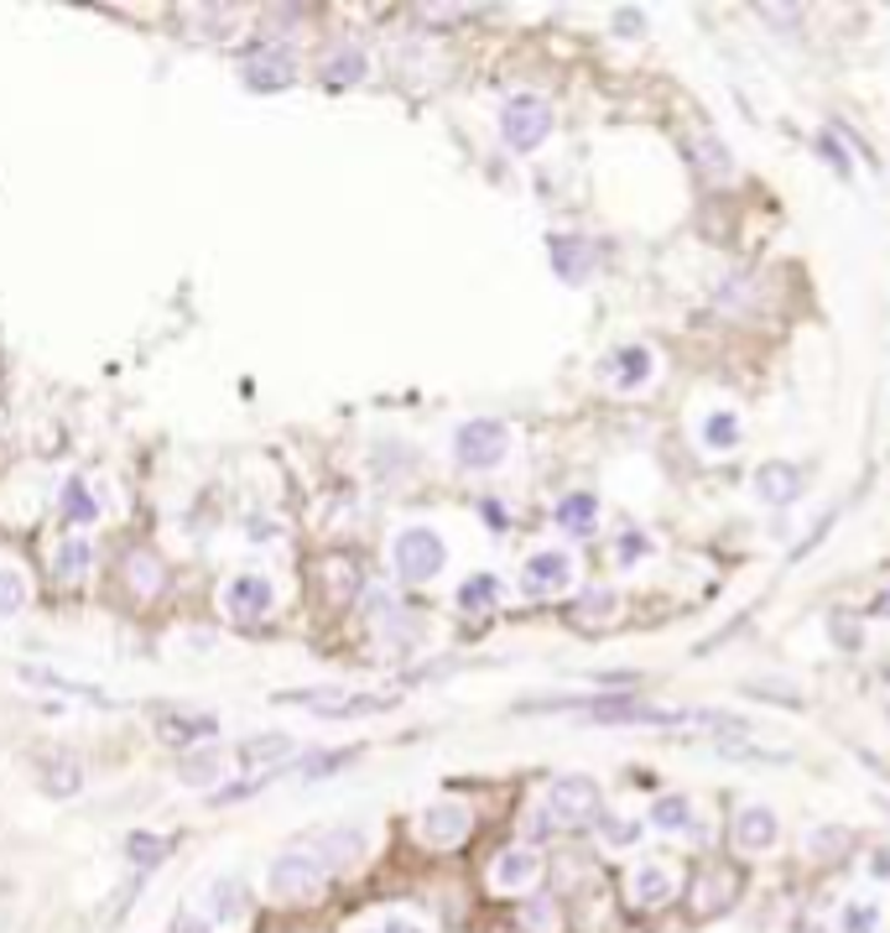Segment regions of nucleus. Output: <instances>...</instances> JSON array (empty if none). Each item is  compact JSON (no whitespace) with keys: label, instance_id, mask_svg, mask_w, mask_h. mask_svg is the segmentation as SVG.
Returning a JSON list of instances; mask_svg holds the SVG:
<instances>
[{"label":"nucleus","instance_id":"nucleus-24","mask_svg":"<svg viewBox=\"0 0 890 933\" xmlns=\"http://www.w3.org/2000/svg\"><path fill=\"white\" fill-rule=\"evenodd\" d=\"M672 892H678L672 871H661V865H635L631 871V897L641 902V908H667Z\"/></svg>","mask_w":890,"mask_h":933},{"label":"nucleus","instance_id":"nucleus-36","mask_svg":"<svg viewBox=\"0 0 890 933\" xmlns=\"http://www.w3.org/2000/svg\"><path fill=\"white\" fill-rule=\"evenodd\" d=\"M614 610V590H588L578 599V621H594V616H609Z\"/></svg>","mask_w":890,"mask_h":933},{"label":"nucleus","instance_id":"nucleus-27","mask_svg":"<svg viewBox=\"0 0 890 933\" xmlns=\"http://www.w3.org/2000/svg\"><path fill=\"white\" fill-rule=\"evenodd\" d=\"M646 819H651L661 835H682V829L693 824V803H687L682 792H661V798L651 803V814H646Z\"/></svg>","mask_w":890,"mask_h":933},{"label":"nucleus","instance_id":"nucleus-32","mask_svg":"<svg viewBox=\"0 0 890 933\" xmlns=\"http://www.w3.org/2000/svg\"><path fill=\"white\" fill-rule=\"evenodd\" d=\"M131 584H136L141 595H157V590H162V569H157V558L136 553V558H131Z\"/></svg>","mask_w":890,"mask_h":933},{"label":"nucleus","instance_id":"nucleus-42","mask_svg":"<svg viewBox=\"0 0 890 933\" xmlns=\"http://www.w3.org/2000/svg\"><path fill=\"white\" fill-rule=\"evenodd\" d=\"M818 152H822V157H828V162H833L839 172H849V157L839 152V142H833V136H818Z\"/></svg>","mask_w":890,"mask_h":933},{"label":"nucleus","instance_id":"nucleus-5","mask_svg":"<svg viewBox=\"0 0 890 933\" xmlns=\"http://www.w3.org/2000/svg\"><path fill=\"white\" fill-rule=\"evenodd\" d=\"M511 455V428L500 417H468L453 428V459L464 470H495Z\"/></svg>","mask_w":890,"mask_h":933},{"label":"nucleus","instance_id":"nucleus-43","mask_svg":"<svg viewBox=\"0 0 890 933\" xmlns=\"http://www.w3.org/2000/svg\"><path fill=\"white\" fill-rule=\"evenodd\" d=\"M641 835V824H609V839H635Z\"/></svg>","mask_w":890,"mask_h":933},{"label":"nucleus","instance_id":"nucleus-39","mask_svg":"<svg viewBox=\"0 0 890 933\" xmlns=\"http://www.w3.org/2000/svg\"><path fill=\"white\" fill-rule=\"evenodd\" d=\"M365 933H422V923H412V918H401V912H391V918H380V923H370Z\"/></svg>","mask_w":890,"mask_h":933},{"label":"nucleus","instance_id":"nucleus-40","mask_svg":"<svg viewBox=\"0 0 890 933\" xmlns=\"http://www.w3.org/2000/svg\"><path fill=\"white\" fill-rule=\"evenodd\" d=\"M167 933H219V929H214L204 912H183V918H178V923H172Z\"/></svg>","mask_w":890,"mask_h":933},{"label":"nucleus","instance_id":"nucleus-9","mask_svg":"<svg viewBox=\"0 0 890 933\" xmlns=\"http://www.w3.org/2000/svg\"><path fill=\"white\" fill-rule=\"evenodd\" d=\"M198 912L209 918L214 929H240L251 918V882L245 876H214L204 886V908Z\"/></svg>","mask_w":890,"mask_h":933},{"label":"nucleus","instance_id":"nucleus-23","mask_svg":"<svg viewBox=\"0 0 890 933\" xmlns=\"http://www.w3.org/2000/svg\"><path fill=\"white\" fill-rule=\"evenodd\" d=\"M313 856L333 871V865H354L359 856H365V835L359 829H324V835L313 839Z\"/></svg>","mask_w":890,"mask_h":933},{"label":"nucleus","instance_id":"nucleus-13","mask_svg":"<svg viewBox=\"0 0 890 933\" xmlns=\"http://www.w3.org/2000/svg\"><path fill=\"white\" fill-rule=\"evenodd\" d=\"M547 256H552V271H558V282H568V288H584L588 277H594V266H599V251H594V240L588 235H552V245H547Z\"/></svg>","mask_w":890,"mask_h":933},{"label":"nucleus","instance_id":"nucleus-2","mask_svg":"<svg viewBox=\"0 0 890 933\" xmlns=\"http://www.w3.org/2000/svg\"><path fill=\"white\" fill-rule=\"evenodd\" d=\"M391 569H397V579H406V584H427V579H438L448 569L443 532H438V526H427V522L401 526L397 537H391Z\"/></svg>","mask_w":890,"mask_h":933},{"label":"nucleus","instance_id":"nucleus-30","mask_svg":"<svg viewBox=\"0 0 890 933\" xmlns=\"http://www.w3.org/2000/svg\"><path fill=\"white\" fill-rule=\"evenodd\" d=\"M63 517H69L73 526H94V522H99V501H94V490L78 475L63 480Z\"/></svg>","mask_w":890,"mask_h":933},{"label":"nucleus","instance_id":"nucleus-16","mask_svg":"<svg viewBox=\"0 0 890 933\" xmlns=\"http://www.w3.org/2000/svg\"><path fill=\"white\" fill-rule=\"evenodd\" d=\"M734 839L745 856H766L776 839H781V819H776L771 803H745L740 819H734Z\"/></svg>","mask_w":890,"mask_h":933},{"label":"nucleus","instance_id":"nucleus-28","mask_svg":"<svg viewBox=\"0 0 890 933\" xmlns=\"http://www.w3.org/2000/svg\"><path fill=\"white\" fill-rule=\"evenodd\" d=\"M26 599H32L26 574L16 569V564H0V621H16V616L26 610Z\"/></svg>","mask_w":890,"mask_h":933},{"label":"nucleus","instance_id":"nucleus-4","mask_svg":"<svg viewBox=\"0 0 890 933\" xmlns=\"http://www.w3.org/2000/svg\"><path fill=\"white\" fill-rule=\"evenodd\" d=\"M552 136V105L541 95H511L500 105V142L511 152H537L541 142Z\"/></svg>","mask_w":890,"mask_h":933},{"label":"nucleus","instance_id":"nucleus-34","mask_svg":"<svg viewBox=\"0 0 890 933\" xmlns=\"http://www.w3.org/2000/svg\"><path fill=\"white\" fill-rule=\"evenodd\" d=\"M125 856L136 865H157L167 856V839H151V835H131L125 839Z\"/></svg>","mask_w":890,"mask_h":933},{"label":"nucleus","instance_id":"nucleus-11","mask_svg":"<svg viewBox=\"0 0 890 933\" xmlns=\"http://www.w3.org/2000/svg\"><path fill=\"white\" fill-rule=\"evenodd\" d=\"M151 725H157V736L167 746H214V736H219V719L214 715H204V710H178V704H162L151 715Z\"/></svg>","mask_w":890,"mask_h":933},{"label":"nucleus","instance_id":"nucleus-18","mask_svg":"<svg viewBox=\"0 0 890 933\" xmlns=\"http://www.w3.org/2000/svg\"><path fill=\"white\" fill-rule=\"evenodd\" d=\"M537 871H541L537 850H526V845H511V850H500V856H495L490 886H495V892H521V886L537 882Z\"/></svg>","mask_w":890,"mask_h":933},{"label":"nucleus","instance_id":"nucleus-21","mask_svg":"<svg viewBox=\"0 0 890 933\" xmlns=\"http://www.w3.org/2000/svg\"><path fill=\"white\" fill-rule=\"evenodd\" d=\"M37 788L47 792V798H73V792L84 788V766L73 762V756H37Z\"/></svg>","mask_w":890,"mask_h":933},{"label":"nucleus","instance_id":"nucleus-14","mask_svg":"<svg viewBox=\"0 0 890 933\" xmlns=\"http://www.w3.org/2000/svg\"><path fill=\"white\" fill-rule=\"evenodd\" d=\"M599 371H605V381L614 386V391H641V386L656 376V355L646 350V344H620V350H609V355L599 360Z\"/></svg>","mask_w":890,"mask_h":933},{"label":"nucleus","instance_id":"nucleus-20","mask_svg":"<svg viewBox=\"0 0 890 933\" xmlns=\"http://www.w3.org/2000/svg\"><path fill=\"white\" fill-rule=\"evenodd\" d=\"M224 766H230V756H224L219 746H193L183 762H178V783H183V788H219Z\"/></svg>","mask_w":890,"mask_h":933},{"label":"nucleus","instance_id":"nucleus-31","mask_svg":"<svg viewBox=\"0 0 890 933\" xmlns=\"http://www.w3.org/2000/svg\"><path fill=\"white\" fill-rule=\"evenodd\" d=\"M698 162H703L708 178H729V172H734V157H729V146L719 142V136H703L698 142Z\"/></svg>","mask_w":890,"mask_h":933},{"label":"nucleus","instance_id":"nucleus-33","mask_svg":"<svg viewBox=\"0 0 890 933\" xmlns=\"http://www.w3.org/2000/svg\"><path fill=\"white\" fill-rule=\"evenodd\" d=\"M875 923H880V912L869 908V902H849V908L839 912V929L843 933H875Z\"/></svg>","mask_w":890,"mask_h":933},{"label":"nucleus","instance_id":"nucleus-1","mask_svg":"<svg viewBox=\"0 0 890 933\" xmlns=\"http://www.w3.org/2000/svg\"><path fill=\"white\" fill-rule=\"evenodd\" d=\"M599 809H605L599 783L584 777V772H568V777H552V783H547L537 819L547 824V829H584V824L599 819Z\"/></svg>","mask_w":890,"mask_h":933},{"label":"nucleus","instance_id":"nucleus-35","mask_svg":"<svg viewBox=\"0 0 890 933\" xmlns=\"http://www.w3.org/2000/svg\"><path fill=\"white\" fill-rule=\"evenodd\" d=\"M526 929H537V933L558 929V902H552V897H532V902H526Z\"/></svg>","mask_w":890,"mask_h":933},{"label":"nucleus","instance_id":"nucleus-19","mask_svg":"<svg viewBox=\"0 0 890 933\" xmlns=\"http://www.w3.org/2000/svg\"><path fill=\"white\" fill-rule=\"evenodd\" d=\"M698 438H703L708 455H734V449L745 444V423H740V412L734 408H714V412H703Z\"/></svg>","mask_w":890,"mask_h":933},{"label":"nucleus","instance_id":"nucleus-26","mask_svg":"<svg viewBox=\"0 0 890 933\" xmlns=\"http://www.w3.org/2000/svg\"><path fill=\"white\" fill-rule=\"evenodd\" d=\"M594 522H599V496H594V490H568V496L558 501V526L562 532L584 537V532H594Z\"/></svg>","mask_w":890,"mask_h":933},{"label":"nucleus","instance_id":"nucleus-25","mask_svg":"<svg viewBox=\"0 0 890 933\" xmlns=\"http://www.w3.org/2000/svg\"><path fill=\"white\" fill-rule=\"evenodd\" d=\"M94 564V543L84 537V532H69L63 543H58V553H52V574L63 579V584H73V579H84Z\"/></svg>","mask_w":890,"mask_h":933},{"label":"nucleus","instance_id":"nucleus-12","mask_svg":"<svg viewBox=\"0 0 890 933\" xmlns=\"http://www.w3.org/2000/svg\"><path fill=\"white\" fill-rule=\"evenodd\" d=\"M474 829V814H468V803H459V798H443V803H427L417 819V835L432 845V850H448V845H459V839Z\"/></svg>","mask_w":890,"mask_h":933},{"label":"nucleus","instance_id":"nucleus-29","mask_svg":"<svg viewBox=\"0 0 890 933\" xmlns=\"http://www.w3.org/2000/svg\"><path fill=\"white\" fill-rule=\"evenodd\" d=\"M500 605V579L495 574H474L459 584V610H468V616H485V610H495Z\"/></svg>","mask_w":890,"mask_h":933},{"label":"nucleus","instance_id":"nucleus-38","mask_svg":"<svg viewBox=\"0 0 890 933\" xmlns=\"http://www.w3.org/2000/svg\"><path fill=\"white\" fill-rule=\"evenodd\" d=\"M614 32L620 37H641L646 32V11H614Z\"/></svg>","mask_w":890,"mask_h":933},{"label":"nucleus","instance_id":"nucleus-37","mask_svg":"<svg viewBox=\"0 0 890 933\" xmlns=\"http://www.w3.org/2000/svg\"><path fill=\"white\" fill-rule=\"evenodd\" d=\"M651 553V537L646 532H625L620 537V564H635V558H646Z\"/></svg>","mask_w":890,"mask_h":933},{"label":"nucleus","instance_id":"nucleus-7","mask_svg":"<svg viewBox=\"0 0 890 933\" xmlns=\"http://www.w3.org/2000/svg\"><path fill=\"white\" fill-rule=\"evenodd\" d=\"M219 610H224L230 621H240V626L266 621V616L277 610V584H271L266 574H234V579H224V590H219Z\"/></svg>","mask_w":890,"mask_h":933},{"label":"nucleus","instance_id":"nucleus-44","mask_svg":"<svg viewBox=\"0 0 890 933\" xmlns=\"http://www.w3.org/2000/svg\"><path fill=\"white\" fill-rule=\"evenodd\" d=\"M869 871H875V876H890V850H880V856H875V865H869Z\"/></svg>","mask_w":890,"mask_h":933},{"label":"nucleus","instance_id":"nucleus-17","mask_svg":"<svg viewBox=\"0 0 890 933\" xmlns=\"http://www.w3.org/2000/svg\"><path fill=\"white\" fill-rule=\"evenodd\" d=\"M802 470L796 464H787V459H766L760 470H755V496L766 506H792L796 496H802Z\"/></svg>","mask_w":890,"mask_h":933},{"label":"nucleus","instance_id":"nucleus-15","mask_svg":"<svg viewBox=\"0 0 890 933\" xmlns=\"http://www.w3.org/2000/svg\"><path fill=\"white\" fill-rule=\"evenodd\" d=\"M286 756H292V736H281V730H260L251 741H240V751H234V762L245 766L256 783H271V766H281Z\"/></svg>","mask_w":890,"mask_h":933},{"label":"nucleus","instance_id":"nucleus-8","mask_svg":"<svg viewBox=\"0 0 890 933\" xmlns=\"http://www.w3.org/2000/svg\"><path fill=\"white\" fill-rule=\"evenodd\" d=\"M240 84L256 89V95H277V89H292L297 84V58L277 43H260V48L245 52L240 63Z\"/></svg>","mask_w":890,"mask_h":933},{"label":"nucleus","instance_id":"nucleus-45","mask_svg":"<svg viewBox=\"0 0 890 933\" xmlns=\"http://www.w3.org/2000/svg\"><path fill=\"white\" fill-rule=\"evenodd\" d=\"M807 933H822V929H807Z\"/></svg>","mask_w":890,"mask_h":933},{"label":"nucleus","instance_id":"nucleus-10","mask_svg":"<svg viewBox=\"0 0 890 933\" xmlns=\"http://www.w3.org/2000/svg\"><path fill=\"white\" fill-rule=\"evenodd\" d=\"M573 590V558L558 548H541L526 558V569H521V595L532 599H547V595H568Z\"/></svg>","mask_w":890,"mask_h":933},{"label":"nucleus","instance_id":"nucleus-3","mask_svg":"<svg viewBox=\"0 0 890 933\" xmlns=\"http://www.w3.org/2000/svg\"><path fill=\"white\" fill-rule=\"evenodd\" d=\"M266 886H271L277 902H313V897H324L328 865L313 850H281L271 871H266Z\"/></svg>","mask_w":890,"mask_h":933},{"label":"nucleus","instance_id":"nucleus-6","mask_svg":"<svg viewBox=\"0 0 890 933\" xmlns=\"http://www.w3.org/2000/svg\"><path fill=\"white\" fill-rule=\"evenodd\" d=\"M277 704H297V710L324 715V719H359V715L391 710L397 699L391 694H354V689H292V694H277Z\"/></svg>","mask_w":890,"mask_h":933},{"label":"nucleus","instance_id":"nucleus-41","mask_svg":"<svg viewBox=\"0 0 890 933\" xmlns=\"http://www.w3.org/2000/svg\"><path fill=\"white\" fill-rule=\"evenodd\" d=\"M344 762H350V751H333V756H313V762H307V777L318 783L324 772H333V766H344Z\"/></svg>","mask_w":890,"mask_h":933},{"label":"nucleus","instance_id":"nucleus-22","mask_svg":"<svg viewBox=\"0 0 890 933\" xmlns=\"http://www.w3.org/2000/svg\"><path fill=\"white\" fill-rule=\"evenodd\" d=\"M365 73H370V58H365V48L339 43V48L324 52V84H333V89H350V84H359Z\"/></svg>","mask_w":890,"mask_h":933}]
</instances>
